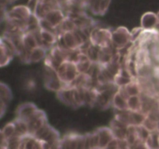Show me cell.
<instances>
[{"label":"cell","instance_id":"cell-19","mask_svg":"<svg viewBox=\"0 0 159 149\" xmlns=\"http://www.w3.org/2000/svg\"><path fill=\"white\" fill-rule=\"evenodd\" d=\"M2 130L3 134H4V136L6 137V138L7 140L12 138V137L16 136V127L13 121L6 124V125L2 129Z\"/></svg>","mask_w":159,"mask_h":149},{"label":"cell","instance_id":"cell-4","mask_svg":"<svg viewBox=\"0 0 159 149\" xmlns=\"http://www.w3.org/2000/svg\"><path fill=\"white\" fill-rule=\"evenodd\" d=\"M132 43L130 32L124 26H120L114 31H112V46L116 51L124 50Z\"/></svg>","mask_w":159,"mask_h":149},{"label":"cell","instance_id":"cell-8","mask_svg":"<svg viewBox=\"0 0 159 149\" xmlns=\"http://www.w3.org/2000/svg\"><path fill=\"white\" fill-rule=\"evenodd\" d=\"M36 35L38 39L40 46L43 47L47 50H50L52 47L57 44V34L56 32L40 28V30L36 32Z\"/></svg>","mask_w":159,"mask_h":149},{"label":"cell","instance_id":"cell-13","mask_svg":"<svg viewBox=\"0 0 159 149\" xmlns=\"http://www.w3.org/2000/svg\"><path fill=\"white\" fill-rule=\"evenodd\" d=\"M38 108L35 104L32 102H25L19 106L16 110V117L23 120L25 122L28 120L30 117L33 116Z\"/></svg>","mask_w":159,"mask_h":149},{"label":"cell","instance_id":"cell-2","mask_svg":"<svg viewBox=\"0 0 159 149\" xmlns=\"http://www.w3.org/2000/svg\"><path fill=\"white\" fill-rule=\"evenodd\" d=\"M89 40L92 44L100 48L112 46V31L107 28L95 26L89 33Z\"/></svg>","mask_w":159,"mask_h":149},{"label":"cell","instance_id":"cell-7","mask_svg":"<svg viewBox=\"0 0 159 149\" xmlns=\"http://www.w3.org/2000/svg\"><path fill=\"white\" fill-rule=\"evenodd\" d=\"M28 126L29 134L34 135L40 128L48 124L47 115L43 110H37V111L26 121Z\"/></svg>","mask_w":159,"mask_h":149},{"label":"cell","instance_id":"cell-9","mask_svg":"<svg viewBox=\"0 0 159 149\" xmlns=\"http://www.w3.org/2000/svg\"><path fill=\"white\" fill-rule=\"evenodd\" d=\"M112 0H86L87 9L96 16H103L107 13Z\"/></svg>","mask_w":159,"mask_h":149},{"label":"cell","instance_id":"cell-1","mask_svg":"<svg viewBox=\"0 0 159 149\" xmlns=\"http://www.w3.org/2000/svg\"><path fill=\"white\" fill-rule=\"evenodd\" d=\"M56 71L65 86L72 85L81 74L76 66L75 62L72 60L64 61Z\"/></svg>","mask_w":159,"mask_h":149},{"label":"cell","instance_id":"cell-11","mask_svg":"<svg viewBox=\"0 0 159 149\" xmlns=\"http://www.w3.org/2000/svg\"><path fill=\"white\" fill-rule=\"evenodd\" d=\"M65 17H66L65 12L60 8H57V9H54L50 11L43 19L48 22L50 25L57 30L58 26L64 21Z\"/></svg>","mask_w":159,"mask_h":149},{"label":"cell","instance_id":"cell-20","mask_svg":"<svg viewBox=\"0 0 159 149\" xmlns=\"http://www.w3.org/2000/svg\"><path fill=\"white\" fill-rule=\"evenodd\" d=\"M7 102L0 98V118L2 117L3 115L5 114V113H6V109H7Z\"/></svg>","mask_w":159,"mask_h":149},{"label":"cell","instance_id":"cell-17","mask_svg":"<svg viewBox=\"0 0 159 149\" xmlns=\"http://www.w3.org/2000/svg\"><path fill=\"white\" fill-rule=\"evenodd\" d=\"M143 102L141 95L129 96L127 99V110L134 112H142Z\"/></svg>","mask_w":159,"mask_h":149},{"label":"cell","instance_id":"cell-5","mask_svg":"<svg viewBox=\"0 0 159 149\" xmlns=\"http://www.w3.org/2000/svg\"><path fill=\"white\" fill-rule=\"evenodd\" d=\"M43 80L44 86L51 91L57 93L65 87V85L57 74V71L45 65L43 70Z\"/></svg>","mask_w":159,"mask_h":149},{"label":"cell","instance_id":"cell-6","mask_svg":"<svg viewBox=\"0 0 159 149\" xmlns=\"http://www.w3.org/2000/svg\"><path fill=\"white\" fill-rule=\"evenodd\" d=\"M58 147L63 148H85V135L69 133L61 138Z\"/></svg>","mask_w":159,"mask_h":149},{"label":"cell","instance_id":"cell-16","mask_svg":"<svg viewBox=\"0 0 159 149\" xmlns=\"http://www.w3.org/2000/svg\"><path fill=\"white\" fill-rule=\"evenodd\" d=\"M158 16L153 12H146L141 17V25L144 29H153L158 23Z\"/></svg>","mask_w":159,"mask_h":149},{"label":"cell","instance_id":"cell-3","mask_svg":"<svg viewBox=\"0 0 159 149\" xmlns=\"http://www.w3.org/2000/svg\"><path fill=\"white\" fill-rule=\"evenodd\" d=\"M34 136L43 141L46 145V148L58 147L61 140L60 134L57 130L48 124L40 128Z\"/></svg>","mask_w":159,"mask_h":149},{"label":"cell","instance_id":"cell-15","mask_svg":"<svg viewBox=\"0 0 159 149\" xmlns=\"http://www.w3.org/2000/svg\"><path fill=\"white\" fill-rule=\"evenodd\" d=\"M48 50L42 46H37L28 53L26 63H37L45 59L48 54Z\"/></svg>","mask_w":159,"mask_h":149},{"label":"cell","instance_id":"cell-10","mask_svg":"<svg viewBox=\"0 0 159 149\" xmlns=\"http://www.w3.org/2000/svg\"><path fill=\"white\" fill-rule=\"evenodd\" d=\"M98 138L99 148H107L110 143L115 139L110 127H100L96 130Z\"/></svg>","mask_w":159,"mask_h":149},{"label":"cell","instance_id":"cell-14","mask_svg":"<svg viewBox=\"0 0 159 149\" xmlns=\"http://www.w3.org/2000/svg\"><path fill=\"white\" fill-rule=\"evenodd\" d=\"M22 44H23V50L25 52L27 53V54L34 48L39 46L40 44L36 33L29 32V31L25 32L22 36Z\"/></svg>","mask_w":159,"mask_h":149},{"label":"cell","instance_id":"cell-18","mask_svg":"<svg viewBox=\"0 0 159 149\" xmlns=\"http://www.w3.org/2000/svg\"><path fill=\"white\" fill-rule=\"evenodd\" d=\"M12 97V91L9 87L6 84L0 82V98L9 104Z\"/></svg>","mask_w":159,"mask_h":149},{"label":"cell","instance_id":"cell-12","mask_svg":"<svg viewBox=\"0 0 159 149\" xmlns=\"http://www.w3.org/2000/svg\"><path fill=\"white\" fill-rule=\"evenodd\" d=\"M127 99H128V96L124 93L122 87L118 88L112 99V105L118 111L127 110Z\"/></svg>","mask_w":159,"mask_h":149}]
</instances>
